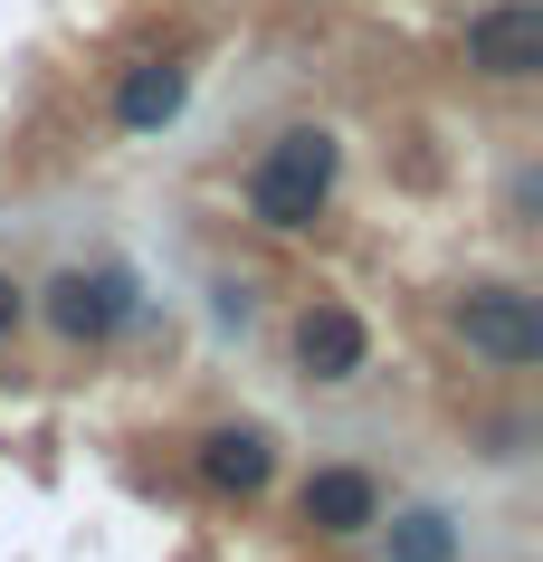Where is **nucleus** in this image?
Instances as JSON below:
<instances>
[{
	"label": "nucleus",
	"mask_w": 543,
	"mask_h": 562,
	"mask_svg": "<svg viewBox=\"0 0 543 562\" xmlns=\"http://www.w3.org/2000/svg\"><path fill=\"white\" fill-rule=\"evenodd\" d=\"M333 172H343V144H333L325 124L276 134V144L258 153V172H248V210H258V229H315Z\"/></svg>",
	"instance_id": "obj_1"
},
{
	"label": "nucleus",
	"mask_w": 543,
	"mask_h": 562,
	"mask_svg": "<svg viewBox=\"0 0 543 562\" xmlns=\"http://www.w3.org/2000/svg\"><path fill=\"white\" fill-rule=\"evenodd\" d=\"M457 334H467V353L496 362V372L543 362V305L524 296V286H467V296H457Z\"/></svg>",
	"instance_id": "obj_2"
},
{
	"label": "nucleus",
	"mask_w": 543,
	"mask_h": 562,
	"mask_svg": "<svg viewBox=\"0 0 543 562\" xmlns=\"http://www.w3.org/2000/svg\"><path fill=\"white\" fill-rule=\"evenodd\" d=\"M467 67L496 77V87H524L543 77V0H496L467 20Z\"/></svg>",
	"instance_id": "obj_3"
},
{
	"label": "nucleus",
	"mask_w": 543,
	"mask_h": 562,
	"mask_svg": "<svg viewBox=\"0 0 543 562\" xmlns=\"http://www.w3.org/2000/svg\"><path fill=\"white\" fill-rule=\"evenodd\" d=\"M124 305H134V286H124L115 267H67V277L38 286V315H48L67 344H105V334L124 325Z\"/></svg>",
	"instance_id": "obj_4"
},
{
	"label": "nucleus",
	"mask_w": 543,
	"mask_h": 562,
	"mask_svg": "<svg viewBox=\"0 0 543 562\" xmlns=\"http://www.w3.org/2000/svg\"><path fill=\"white\" fill-rule=\"evenodd\" d=\"M296 362H305V382H325V391L362 382V362H372L362 315H353V305H333V296H315V305L296 315Z\"/></svg>",
	"instance_id": "obj_5"
},
{
	"label": "nucleus",
	"mask_w": 543,
	"mask_h": 562,
	"mask_svg": "<svg viewBox=\"0 0 543 562\" xmlns=\"http://www.w3.org/2000/svg\"><path fill=\"white\" fill-rule=\"evenodd\" d=\"M296 515L315 533H372V525H382V486H372L362 468H315V476H305V496H296Z\"/></svg>",
	"instance_id": "obj_6"
},
{
	"label": "nucleus",
	"mask_w": 543,
	"mask_h": 562,
	"mask_svg": "<svg viewBox=\"0 0 543 562\" xmlns=\"http://www.w3.org/2000/svg\"><path fill=\"white\" fill-rule=\"evenodd\" d=\"M191 468H201V486H219V496H258L276 476V439L268 429H211V439L191 448Z\"/></svg>",
	"instance_id": "obj_7"
},
{
	"label": "nucleus",
	"mask_w": 543,
	"mask_h": 562,
	"mask_svg": "<svg viewBox=\"0 0 543 562\" xmlns=\"http://www.w3.org/2000/svg\"><path fill=\"white\" fill-rule=\"evenodd\" d=\"M181 95H191V67L144 58L134 77H124V95H115V124H124V134H162V124L181 115Z\"/></svg>",
	"instance_id": "obj_8"
},
{
	"label": "nucleus",
	"mask_w": 543,
	"mask_h": 562,
	"mask_svg": "<svg viewBox=\"0 0 543 562\" xmlns=\"http://www.w3.org/2000/svg\"><path fill=\"white\" fill-rule=\"evenodd\" d=\"M382 553L392 562H457V525L439 515V505H410V515H392Z\"/></svg>",
	"instance_id": "obj_9"
},
{
	"label": "nucleus",
	"mask_w": 543,
	"mask_h": 562,
	"mask_svg": "<svg viewBox=\"0 0 543 562\" xmlns=\"http://www.w3.org/2000/svg\"><path fill=\"white\" fill-rule=\"evenodd\" d=\"M20 315H30V296H20V286H10V277H0V344H10V334H20Z\"/></svg>",
	"instance_id": "obj_10"
}]
</instances>
